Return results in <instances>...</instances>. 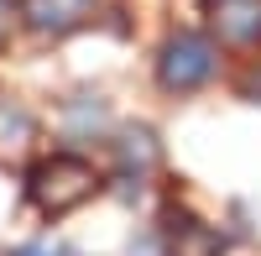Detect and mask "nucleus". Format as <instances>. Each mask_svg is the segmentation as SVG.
Listing matches in <instances>:
<instances>
[{"label":"nucleus","instance_id":"obj_2","mask_svg":"<svg viewBox=\"0 0 261 256\" xmlns=\"http://www.w3.org/2000/svg\"><path fill=\"white\" fill-rule=\"evenodd\" d=\"M220 68V47H214V37L204 32H172L162 47H157V84L167 94H193L204 89Z\"/></svg>","mask_w":261,"mask_h":256},{"label":"nucleus","instance_id":"obj_4","mask_svg":"<svg viewBox=\"0 0 261 256\" xmlns=\"http://www.w3.org/2000/svg\"><path fill=\"white\" fill-rule=\"evenodd\" d=\"M99 0H21V21L37 37H68L94 16Z\"/></svg>","mask_w":261,"mask_h":256},{"label":"nucleus","instance_id":"obj_7","mask_svg":"<svg viewBox=\"0 0 261 256\" xmlns=\"http://www.w3.org/2000/svg\"><path fill=\"white\" fill-rule=\"evenodd\" d=\"M16 6H11V0H0V47H6V37H11V27H16Z\"/></svg>","mask_w":261,"mask_h":256},{"label":"nucleus","instance_id":"obj_5","mask_svg":"<svg viewBox=\"0 0 261 256\" xmlns=\"http://www.w3.org/2000/svg\"><path fill=\"white\" fill-rule=\"evenodd\" d=\"M27 136H32V115L21 110V105L0 99V146H21Z\"/></svg>","mask_w":261,"mask_h":256},{"label":"nucleus","instance_id":"obj_1","mask_svg":"<svg viewBox=\"0 0 261 256\" xmlns=\"http://www.w3.org/2000/svg\"><path fill=\"white\" fill-rule=\"evenodd\" d=\"M105 188V173L79 152H47L27 167V199L42 220H63Z\"/></svg>","mask_w":261,"mask_h":256},{"label":"nucleus","instance_id":"obj_3","mask_svg":"<svg viewBox=\"0 0 261 256\" xmlns=\"http://www.w3.org/2000/svg\"><path fill=\"white\" fill-rule=\"evenodd\" d=\"M204 21L230 47H261V0H204Z\"/></svg>","mask_w":261,"mask_h":256},{"label":"nucleus","instance_id":"obj_6","mask_svg":"<svg viewBox=\"0 0 261 256\" xmlns=\"http://www.w3.org/2000/svg\"><path fill=\"white\" fill-rule=\"evenodd\" d=\"M11 256H68L63 246H47V241H32V246H16Z\"/></svg>","mask_w":261,"mask_h":256}]
</instances>
